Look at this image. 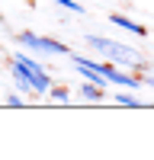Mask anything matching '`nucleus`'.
<instances>
[{
	"mask_svg": "<svg viewBox=\"0 0 154 160\" xmlns=\"http://www.w3.org/2000/svg\"><path fill=\"white\" fill-rule=\"evenodd\" d=\"M51 3H58V7H64V10H74V13H84V7L77 3V0H51Z\"/></svg>",
	"mask_w": 154,
	"mask_h": 160,
	"instance_id": "nucleus-10",
	"label": "nucleus"
},
{
	"mask_svg": "<svg viewBox=\"0 0 154 160\" xmlns=\"http://www.w3.org/2000/svg\"><path fill=\"white\" fill-rule=\"evenodd\" d=\"M74 64H77V71H80L87 80H93V83H100V87H109V77H106V71H103V61H90V58H77L74 55Z\"/></svg>",
	"mask_w": 154,
	"mask_h": 160,
	"instance_id": "nucleus-3",
	"label": "nucleus"
},
{
	"mask_svg": "<svg viewBox=\"0 0 154 160\" xmlns=\"http://www.w3.org/2000/svg\"><path fill=\"white\" fill-rule=\"evenodd\" d=\"M116 102L119 106H138V99L132 96V93H116Z\"/></svg>",
	"mask_w": 154,
	"mask_h": 160,
	"instance_id": "nucleus-11",
	"label": "nucleus"
},
{
	"mask_svg": "<svg viewBox=\"0 0 154 160\" xmlns=\"http://www.w3.org/2000/svg\"><path fill=\"white\" fill-rule=\"evenodd\" d=\"M7 106H23V99L16 96V93H10V96H7Z\"/></svg>",
	"mask_w": 154,
	"mask_h": 160,
	"instance_id": "nucleus-12",
	"label": "nucleus"
},
{
	"mask_svg": "<svg viewBox=\"0 0 154 160\" xmlns=\"http://www.w3.org/2000/svg\"><path fill=\"white\" fill-rule=\"evenodd\" d=\"M103 71H106V77H109L112 87H138V83H141V77H138L135 71H132V74H128V71H119L112 61H103Z\"/></svg>",
	"mask_w": 154,
	"mask_h": 160,
	"instance_id": "nucleus-5",
	"label": "nucleus"
},
{
	"mask_svg": "<svg viewBox=\"0 0 154 160\" xmlns=\"http://www.w3.org/2000/svg\"><path fill=\"white\" fill-rule=\"evenodd\" d=\"M109 22H112V26H119V29H125V32H132V35H148V32H145V26H138L135 19H128V16H119V13H112Z\"/></svg>",
	"mask_w": 154,
	"mask_h": 160,
	"instance_id": "nucleus-7",
	"label": "nucleus"
},
{
	"mask_svg": "<svg viewBox=\"0 0 154 160\" xmlns=\"http://www.w3.org/2000/svg\"><path fill=\"white\" fill-rule=\"evenodd\" d=\"M87 45L100 51V55H106L109 61H119L125 64V68H132L138 77L145 74V61H141V55L132 48V45H122V42H112V38H103V35H87Z\"/></svg>",
	"mask_w": 154,
	"mask_h": 160,
	"instance_id": "nucleus-1",
	"label": "nucleus"
},
{
	"mask_svg": "<svg viewBox=\"0 0 154 160\" xmlns=\"http://www.w3.org/2000/svg\"><path fill=\"white\" fill-rule=\"evenodd\" d=\"M10 71H13V80H16V87H19L23 93H32V90H35V80H32V74L26 71V68H23V64H19L16 58H13V68H10Z\"/></svg>",
	"mask_w": 154,
	"mask_h": 160,
	"instance_id": "nucleus-6",
	"label": "nucleus"
},
{
	"mask_svg": "<svg viewBox=\"0 0 154 160\" xmlns=\"http://www.w3.org/2000/svg\"><path fill=\"white\" fill-rule=\"evenodd\" d=\"M16 61H19L23 68L32 74V80H35V93H45V90H51V80H48L45 68H42V64H38L35 58H29V55H16Z\"/></svg>",
	"mask_w": 154,
	"mask_h": 160,
	"instance_id": "nucleus-4",
	"label": "nucleus"
},
{
	"mask_svg": "<svg viewBox=\"0 0 154 160\" xmlns=\"http://www.w3.org/2000/svg\"><path fill=\"white\" fill-rule=\"evenodd\" d=\"M19 42H23V48L35 51V55H71V48L64 45V42H55V38H48V35L19 32Z\"/></svg>",
	"mask_w": 154,
	"mask_h": 160,
	"instance_id": "nucleus-2",
	"label": "nucleus"
},
{
	"mask_svg": "<svg viewBox=\"0 0 154 160\" xmlns=\"http://www.w3.org/2000/svg\"><path fill=\"white\" fill-rule=\"evenodd\" d=\"M145 83H148V87H154V77H145Z\"/></svg>",
	"mask_w": 154,
	"mask_h": 160,
	"instance_id": "nucleus-13",
	"label": "nucleus"
},
{
	"mask_svg": "<svg viewBox=\"0 0 154 160\" xmlns=\"http://www.w3.org/2000/svg\"><path fill=\"white\" fill-rule=\"evenodd\" d=\"M80 96L96 102V99H103V87H100V83H93V80H87V83H80Z\"/></svg>",
	"mask_w": 154,
	"mask_h": 160,
	"instance_id": "nucleus-8",
	"label": "nucleus"
},
{
	"mask_svg": "<svg viewBox=\"0 0 154 160\" xmlns=\"http://www.w3.org/2000/svg\"><path fill=\"white\" fill-rule=\"evenodd\" d=\"M48 93H51L58 102H68V99H71V90H68V87H55V83H51V90H48Z\"/></svg>",
	"mask_w": 154,
	"mask_h": 160,
	"instance_id": "nucleus-9",
	"label": "nucleus"
}]
</instances>
